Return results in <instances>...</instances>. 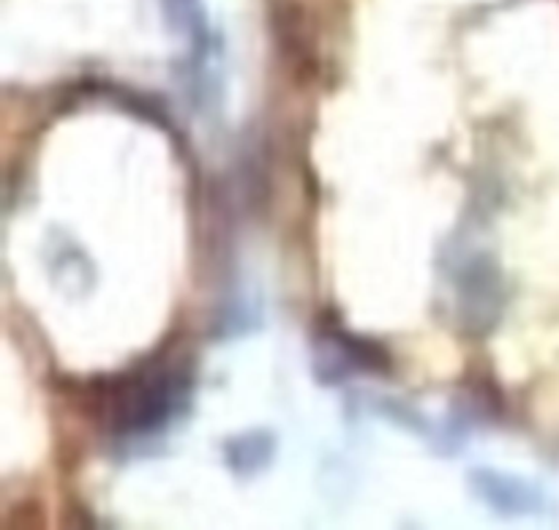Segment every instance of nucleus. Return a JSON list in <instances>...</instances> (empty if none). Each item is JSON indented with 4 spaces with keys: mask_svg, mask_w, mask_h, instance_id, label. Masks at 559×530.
<instances>
[{
    "mask_svg": "<svg viewBox=\"0 0 559 530\" xmlns=\"http://www.w3.org/2000/svg\"><path fill=\"white\" fill-rule=\"evenodd\" d=\"M186 380L173 372H142L115 388L112 408L118 432H153L173 415Z\"/></svg>",
    "mask_w": 559,
    "mask_h": 530,
    "instance_id": "1",
    "label": "nucleus"
},
{
    "mask_svg": "<svg viewBox=\"0 0 559 530\" xmlns=\"http://www.w3.org/2000/svg\"><path fill=\"white\" fill-rule=\"evenodd\" d=\"M229 462H233L235 470H260L262 464L271 459L273 454V440L267 435H243L235 443H229Z\"/></svg>",
    "mask_w": 559,
    "mask_h": 530,
    "instance_id": "2",
    "label": "nucleus"
},
{
    "mask_svg": "<svg viewBox=\"0 0 559 530\" xmlns=\"http://www.w3.org/2000/svg\"><path fill=\"white\" fill-rule=\"evenodd\" d=\"M164 11L178 31H186L194 38V44L205 42V20H202L197 0H164Z\"/></svg>",
    "mask_w": 559,
    "mask_h": 530,
    "instance_id": "3",
    "label": "nucleus"
}]
</instances>
